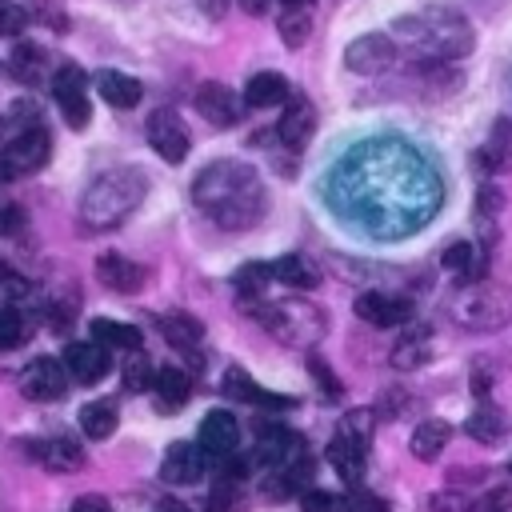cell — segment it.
I'll use <instances>...</instances> for the list:
<instances>
[{
	"mask_svg": "<svg viewBox=\"0 0 512 512\" xmlns=\"http://www.w3.org/2000/svg\"><path fill=\"white\" fill-rule=\"evenodd\" d=\"M192 200L220 228H252L264 216V184L256 168L240 160L208 164L192 184Z\"/></svg>",
	"mask_w": 512,
	"mask_h": 512,
	"instance_id": "6da1fadb",
	"label": "cell"
},
{
	"mask_svg": "<svg viewBox=\"0 0 512 512\" xmlns=\"http://www.w3.org/2000/svg\"><path fill=\"white\" fill-rule=\"evenodd\" d=\"M396 40L408 44L424 64H444V60H460L472 52L476 36H472V24L452 12V8H420V12H408L392 24Z\"/></svg>",
	"mask_w": 512,
	"mask_h": 512,
	"instance_id": "7a4b0ae2",
	"label": "cell"
},
{
	"mask_svg": "<svg viewBox=\"0 0 512 512\" xmlns=\"http://www.w3.org/2000/svg\"><path fill=\"white\" fill-rule=\"evenodd\" d=\"M144 172L140 168H112L104 176H96L80 200V224L88 232H108L116 228L140 200H144Z\"/></svg>",
	"mask_w": 512,
	"mask_h": 512,
	"instance_id": "3957f363",
	"label": "cell"
},
{
	"mask_svg": "<svg viewBox=\"0 0 512 512\" xmlns=\"http://www.w3.org/2000/svg\"><path fill=\"white\" fill-rule=\"evenodd\" d=\"M448 320L468 332H500L512 324V292L496 280H464L448 296Z\"/></svg>",
	"mask_w": 512,
	"mask_h": 512,
	"instance_id": "277c9868",
	"label": "cell"
},
{
	"mask_svg": "<svg viewBox=\"0 0 512 512\" xmlns=\"http://www.w3.org/2000/svg\"><path fill=\"white\" fill-rule=\"evenodd\" d=\"M256 320L288 348H312L324 336V312L308 300H276V304H260Z\"/></svg>",
	"mask_w": 512,
	"mask_h": 512,
	"instance_id": "5b68a950",
	"label": "cell"
},
{
	"mask_svg": "<svg viewBox=\"0 0 512 512\" xmlns=\"http://www.w3.org/2000/svg\"><path fill=\"white\" fill-rule=\"evenodd\" d=\"M48 152H52L48 128L44 124H28L16 140H8L0 148V180H16V176H28V172H40Z\"/></svg>",
	"mask_w": 512,
	"mask_h": 512,
	"instance_id": "8992f818",
	"label": "cell"
},
{
	"mask_svg": "<svg viewBox=\"0 0 512 512\" xmlns=\"http://www.w3.org/2000/svg\"><path fill=\"white\" fill-rule=\"evenodd\" d=\"M52 96H56V104H60V112H64V124L80 132V128L88 124L92 108H88V92H84V72H80L76 64H64V68L52 76Z\"/></svg>",
	"mask_w": 512,
	"mask_h": 512,
	"instance_id": "52a82bcc",
	"label": "cell"
},
{
	"mask_svg": "<svg viewBox=\"0 0 512 512\" xmlns=\"http://www.w3.org/2000/svg\"><path fill=\"white\" fill-rule=\"evenodd\" d=\"M344 64L360 76H376L384 72L388 64H396V40L384 36V32H368V36H356L348 48H344Z\"/></svg>",
	"mask_w": 512,
	"mask_h": 512,
	"instance_id": "ba28073f",
	"label": "cell"
},
{
	"mask_svg": "<svg viewBox=\"0 0 512 512\" xmlns=\"http://www.w3.org/2000/svg\"><path fill=\"white\" fill-rule=\"evenodd\" d=\"M148 144L152 152H160V160L180 164L188 156V128L172 108H160L148 116Z\"/></svg>",
	"mask_w": 512,
	"mask_h": 512,
	"instance_id": "9c48e42d",
	"label": "cell"
},
{
	"mask_svg": "<svg viewBox=\"0 0 512 512\" xmlns=\"http://www.w3.org/2000/svg\"><path fill=\"white\" fill-rule=\"evenodd\" d=\"M196 444H200L204 456L216 460V464H224L228 456H236V444H240V424H236V416L224 412V408L208 412L204 424H200V440H196Z\"/></svg>",
	"mask_w": 512,
	"mask_h": 512,
	"instance_id": "30bf717a",
	"label": "cell"
},
{
	"mask_svg": "<svg viewBox=\"0 0 512 512\" xmlns=\"http://www.w3.org/2000/svg\"><path fill=\"white\" fill-rule=\"evenodd\" d=\"M300 456H308V452H304V440L292 428H284V424L260 428V436H256V464L276 472V468H284V464H292Z\"/></svg>",
	"mask_w": 512,
	"mask_h": 512,
	"instance_id": "8fae6325",
	"label": "cell"
},
{
	"mask_svg": "<svg viewBox=\"0 0 512 512\" xmlns=\"http://www.w3.org/2000/svg\"><path fill=\"white\" fill-rule=\"evenodd\" d=\"M356 316L368 320L372 328H396L412 320V300L392 296V292H360L356 296Z\"/></svg>",
	"mask_w": 512,
	"mask_h": 512,
	"instance_id": "7c38bea8",
	"label": "cell"
},
{
	"mask_svg": "<svg viewBox=\"0 0 512 512\" xmlns=\"http://www.w3.org/2000/svg\"><path fill=\"white\" fill-rule=\"evenodd\" d=\"M68 388V368L56 364V360H32L24 372H20V392L36 404H48V400H60Z\"/></svg>",
	"mask_w": 512,
	"mask_h": 512,
	"instance_id": "4fadbf2b",
	"label": "cell"
},
{
	"mask_svg": "<svg viewBox=\"0 0 512 512\" xmlns=\"http://www.w3.org/2000/svg\"><path fill=\"white\" fill-rule=\"evenodd\" d=\"M328 464L336 468L340 480H348V484L356 488L360 476H364V464H368V440H360V436L336 428V436L328 440Z\"/></svg>",
	"mask_w": 512,
	"mask_h": 512,
	"instance_id": "5bb4252c",
	"label": "cell"
},
{
	"mask_svg": "<svg viewBox=\"0 0 512 512\" xmlns=\"http://www.w3.org/2000/svg\"><path fill=\"white\" fill-rule=\"evenodd\" d=\"M204 468H208L204 448H200V444H188V440L168 444V452H164V460H160V476H164L168 484H196V480L204 476Z\"/></svg>",
	"mask_w": 512,
	"mask_h": 512,
	"instance_id": "9a60e30c",
	"label": "cell"
},
{
	"mask_svg": "<svg viewBox=\"0 0 512 512\" xmlns=\"http://www.w3.org/2000/svg\"><path fill=\"white\" fill-rule=\"evenodd\" d=\"M196 108H200V116L212 120V124H236L240 112H244V96H236V92H232L228 84H220V80H204V84L196 88Z\"/></svg>",
	"mask_w": 512,
	"mask_h": 512,
	"instance_id": "2e32d148",
	"label": "cell"
},
{
	"mask_svg": "<svg viewBox=\"0 0 512 512\" xmlns=\"http://www.w3.org/2000/svg\"><path fill=\"white\" fill-rule=\"evenodd\" d=\"M312 132H316V108H312V100H308V96H288L284 116H280V124H276V136H280L292 152H300V148L312 140Z\"/></svg>",
	"mask_w": 512,
	"mask_h": 512,
	"instance_id": "e0dca14e",
	"label": "cell"
},
{
	"mask_svg": "<svg viewBox=\"0 0 512 512\" xmlns=\"http://www.w3.org/2000/svg\"><path fill=\"white\" fill-rule=\"evenodd\" d=\"M96 280L104 288H112V292H140L144 280H148V272L136 260H128V256L104 252V256H96Z\"/></svg>",
	"mask_w": 512,
	"mask_h": 512,
	"instance_id": "ac0fdd59",
	"label": "cell"
},
{
	"mask_svg": "<svg viewBox=\"0 0 512 512\" xmlns=\"http://www.w3.org/2000/svg\"><path fill=\"white\" fill-rule=\"evenodd\" d=\"M428 360H432V328H424V324H408V332L392 344L388 364H392L396 372H416V368H424Z\"/></svg>",
	"mask_w": 512,
	"mask_h": 512,
	"instance_id": "d6986e66",
	"label": "cell"
},
{
	"mask_svg": "<svg viewBox=\"0 0 512 512\" xmlns=\"http://www.w3.org/2000/svg\"><path fill=\"white\" fill-rule=\"evenodd\" d=\"M64 368H68L72 380L92 384V380H100V376L108 372V348H100L96 340H88V344H68V348H64Z\"/></svg>",
	"mask_w": 512,
	"mask_h": 512,
	"instance_id": "ffe728a7",
	"label": "cell"
},
{
	"mask_svg": "<svg viewBox=\"0 0 512 512\" xmlns=\"http://www.w3.org/2000/svg\"><path fill=\"white\" fill-rule=\"evenodd\" d=\"M32 456H36L48 472H76V468L84 464L80 444H76V440H68V436H52V440L32 444Z\"/></svg>",
	"mask_w": 512,
	"mask_h": 512,
	"instance_id": "44dd1931",
	"label": "cell"
},
{
	"mask_svg": "<svg viewBox=\"0 0 512 512\" xmlns=\"http://www.w3.org/2000/svg\"><path fill=\"white\" fill-rule=\"evenodd\" d=\"M96 92H100L112 108H136L140 96H144V88H140L136 76H128V72H112V68L96 72Z\"/></svg>",
	"mask_w": 512,
	"mask_h": 512,
	"instance_id": "7402d4cb",
	"label": "cell"
},
{
	"mask_svg": "<svg viewBox=\"0 0 512 512\" xmlns=\"http://www.w3.org/2000/svg\"><path fill=\"white\" fill-rule=\"evenodd\" d=\"M288 80L280 76V72H256V76H248V84H244V104H252V108H272V104H288Z\"/></svg>",
	"mask_w": 512,
	"mask_h": 512,
	"instance_id": "603a6c76",
	"label": "cell"
},
{
	"mask_svg": "<svg viewBox=\"0 0 512 512\" xmlns=\"http://www.w3.org/2000/svg\"><path fill=\"white\" fill-rule=\"evenodd\" d=\"M92 340L100 344V348H124V352H140V328L136 324H128V320H108V316H96L92 320Z\"/></svg>",
	"mask_w": 512,
	"mask_h": 512,
	"instance_id": "cb8c5ba5",
	"label": "cell"
},
{
	"mask_svg": "<svg viewBox=\"0 0 512 512\" xmlns=\"http://www.w3.org/2000/svg\"><path fill=\"white\" fill-rule=\"evenodd\" d=\"M444 268L456 276V284L464 280H480L484 276V248L468 244V240H456L444 248Z\"/></svg>",
	"mask_w": 512,
	"mask_h": 512,
	"instance_id": "d4e9b609",
	"label": "cell"
},
{
	"mask_svg": "<svg viewBox=\"0 0 512 512\" xmlns=\"http://www.w3.org/2000/svg\"><path fill=\"white\" fill-rule=\"evenodd\" d=\"M448 436H452V428H448L444 420H424V424H416V432H412L408 448H412V456H416V460L432 464V460H440V452L448 448Z\"/></svg>",
	"mask_w": 512,
	"mask_h": 512,
	"instance_id": "484cf974",
	"label": "cell"
},
{
	"mask_svg": "<svg viewBox=\"0 0 512 512\" xmlns=\"http://www.w3.org/2000/svg\"><path fill=\"white\" fill-rule=\"evenodd\" d=\"M508 160H512V124H508V120H496L492 132H488V140H484L480 152H476V164H480L484 172H496V168H504Z\"/></svg>",
	"mask_w": 512,
	"mask_h": 512,
	"instance_id": "4316f807",
	"label": "cell"
},
{
	"mask_svg": "<svg viewBox=\"0 0 512 512\" xmlns=\"http://www.w3.org/2000/svg\"><path fill=\"white\" fill-rule=\"evenodd\" d=\"M272 276H276L280 284H288V288H316V280H320V268H316L308 256H296V252H288V256H280V260L272 264Z\"/></svg>",
	"mask_w": 512,
	"mask_h": 512,
	"instance_id": "83f0119b",
	"label": "cell"
},
{
	"mask_svg": "<svg viewBox=\"0 0 512 512\" xmlns=\"http://www.w3.org/2000/svg\"><path fill=\"white\" fill-rule=\"evenodd\" d=\"M160 332H164V340H168L172 348L192 352V344H200V336H204V324H200L196 316L172 312V316H164V320H160Z\"/></svg>",
	"mask_w": 512,
	"mask_h": 512,
	"instance_id": "f1b7e54d",
	"label": "cell"
},
{
	"mask_svg": "<svg viewBox=\"0 0 512 512\" xmlns=\"http://www.w3.org/2000/svg\"><path fill=\"white\" fill-rule=\"evenodd\" d=\"M152 388H156V404L160 408H180L188 400V392H192V384H188V376L180 368H160L152 376Z\"/></svg>",
	"mask_w": 512,
	"mask_h": 512,
	"instance_id": "f546056e",
	"label": "cell"
},
{
	"mask_svg": "<svg viewBox=\"0 0 512 512\" xmlns=\"http://www.w3.org/2000/svg\"><path fill=\"white\" fill-rule=\"evenodd\" d=\"M80 428H84V436H92V440H108V436L116 432V404H112V400L84 404V408H80Z\"/></svg>",
	"mask_w": 512,
	"mask_h": 512,
	"instance_id": "4dcf8cb0",
	"label": "cell"
},
{
	"mask_svg": "<svg viewBox=\"0 0 512 512\" xmlns=\"http://www.w3.org/2000/svg\"><path fill=\"white\" fill-rule=\"evenodd\" d=\"M464 432L472 436V440H480V444H492L500 432H504V420H500V408L492 404V400H480L476 404V412L468 416V424H464Z\"/></svg>",
	"mask_w": 512,
	"mask_h": 512,
	"instance_id": "1f68e13d",
	"label": "cell"
},
{
	"mask_svg": "<svg viewBox=\"0 0 512 512\" xmlns=\"http://www.w3.org/2000/svg\"><path fill=\"white\" fill-rule=\"evenodd\" d=\"M276 28H280V40L288 48H300L308 40V32H312V16H308V8H284Z\"/></svg>",
	"mask_w": 512,
	"mask_h": 512,
	"instance_id": "d6a6232c",
	"label": "cell"
},
{
	"mask_svg": "<svg viewBox=\"0 0 512 512\" xmlns=\"http://www.w3.org/2000/svg\"><path fill=\"white\" fill-rule=\"evenodd\" d=\"M44 72V48L40 44H20L12 52V76L24 80V84H36Z\"/></svg>",
	"mask_w": 512,
	"mask_h": 512,
	"instance_id": "836d02e7",
	"label": "cell"
},
{
	"mask_svg": "<svg viewBox=\"0 0 512 512\" xmlns=\"http://www.w3.org/2000/svg\"><path fill=\"white\" fill-rule=\"evenodd\" d=\"M268 280H276L272 276V264H244L240 272H236V288H240V296L244 300H260L264 296V288H268Z\"/></svg>",
	"mask_w": 512,
	"mask_h": 512,
	"instance_id": "e575fe53",
	"label": "cell"
},
{
	"mask_svg": "<svg viewBox=\"0 0 512 512\" xmlns=\"http://www.w3.org/2000/svg\"><path fill=\"white\" fill-rule=\"evenodd\" d=\"M300 512H352L348 496H336V492H324V488H308L300 496Z\"/></svg>",
	"mask_w": 512,
	"mask_h": 512,
	"instance_id": "d590c367",
	"label": "cell"
},
{
	"mask_svg": "<svg viewBox=\"0 0 512 512\" xmlns=\"http://www.w3.org/2000/svg\"><path fill=\"white\" fill-rule=\"evenodd\" d=\"M28 336V320L16 308H0V348H16Z\"/></svg>",
	"mask_w": 512,
	"mask_h": 512,
	"instance_id": "8d00e7d4",
	"label": "cell"
},
{
	"mask_svg": "<svg viewBox=\"0 0 512 512\" xmlns=\"http://www.w3.org/2000/svg\"><path fill=\"white\" fill-rule=\"evenodd\" d=\"M152 376H156V372L148 368V356H144V352H132L128 364H124V388H128V392H144V388L152 384Z\"/></svg>",
	"mask_w": 512,
	"mask_h": 512,
	"instance_id": "74e56055",
	"label": "cell"
},
{
	"mask_svg": "<svg viewBox=\"0 0 512 512\" xmlns=\"http://www.w3.org/2000/svg\"><path fill=\"white\" fill-rule=\"evenodd\" d=\"M224 392H228L232 400H244V404H256V396H260V388L252 384V376H248L244 368H228V372H224Z\"/></svg>",
	"mask_w": 512,
	"mask_h": 512,
	"instance_id": "f35d334b",
	"label": "cell"
},
{
	"mask_svg": "<svg viewBox=\"0 0 512 512\" xmlns=\"http://www.w3.org/2000/svg\"><path fill=\"white\" fill-rule=\"evenodd\" d=\"M428 508H432V512H472L476 504H472L460 488H448V492H436V496L428 500Z\"/></svg>",
	"mask_w": 512,
	"mask_h": 512,
	"instance_id": "ab89813d",
	"label": "cell"
},
{
	"mask_svg": "<svg viewBox=\"0 0 512 512\" xmlns=\"http://www.w3.org/2000/svg\"><path fill=\"white\" fill-rule=\"evenodd\" d=\"M28 28V12L12 0H0V36H16Z\"/></svg>",
	"mask_w": 512,
	"mask_h": 512,
	"instance_id": "60d3db41",
	"label": "cell"
},
{
	"mask_svg": "<svg viewBox=\"0 0 512 512\" xmlns=\"http://www.w3.org/2000/svg\"><path fill=\"white\" fill-rule=\"evenodd\" d=\"M476 208H480V220H488V216H496V212L504 208V196H500V188H492V184H484V188H480V196H476Z\"/></svg>",
	"mask_w": 512,
	"mask_h": 512,
	"instance_id": "b9f144b4",
	"label": "cell"
},
{
	"mask_svg": "<svg viewBox=\"0 0 512 512\" xmlns=\"http://www.w3.org/2000/svg\"><path fill=\"white\" fill-rule=\"evenodd\" d=\"M308 368H312V376L324 384V392H328V396H340V380L328 372V364H324L320 356H308Z\"/></svg>",
	"mask_w": 512,
	"mask_h": 512,
	"instance_id": "7bdbcfd3",
	"label": "cell"
},
{
	"mask_svg": "<svg viewBox=\"0 0 512 512\" xmlns=\"http://www.w3.org/2000/svg\"><path fill=\"white\" fill-rule=\"evenodd\" d=\"M348 504H352V512H388V504L380 496H372V492H352Z\"/></svg>",
	"mask_w": 512,
	"mask_h": 512,
	"instance_id": "ee69618b",
	"label": "cell"
},
{
	"mask_svg": "<svg viewBox=\"0 0 512 512\" xmlns=\"http://www.w3.org/2000/svg\"><path fill=\"white\" fill-rule=\"evenodd\" d=\"M24 288H28V280L16 276L8 264H0V292H8V296H24Z\"/></svg>",
	"mask_w": 512,
	"mask_h": 512,
	"instance_id": "f6af8a7d",
	"label": "cell"
},
{
	"mask_svg": "<svg viewBox=\"0 0 512 512\" xmlns=\"http://www.w3.org/2000/svg\"><path fill=\"white\" fill-rule=\"evenodd\" d=\"M72 512H112V504H108L104 496H96V492H88V496H80V500L72 504Z\"/></svg>",
	"mask_w": 512,
	"mask_h": 512,
	"instance_id": "bcb514c9",
	"label": "cell"
},
{
	"mask_svg": "<svg viewBox=\"0 0 512 512\" xmlns=\"http://www.w3.org/2000/svg\"><path fill=\"white\" fill-rule=\"evenodd\" d=\"M20 224H24V216H20V208H0V232H4V236H12V232H20Z\"/></svg>",
	"mask_w": 512,
	"mask_h": 512,
	"instance_id": "7dc6e473",
	"label": "cell"
},
{
	"mask_svg": "<svg viewBox=\"0 0 512 512\" xmlns=\"http://www.w3.org/2000/svg\"><path fill=\"white\" fill-rule=\"evenodd\" d=\"M472 512H512V508H508V504H500L496 496H484V500H480Z\"/></svg>",
	"mask_w": 512,
	"mask_h": 512,
	"instance_id": "c3c4849f",
	"label": "cell"
},
{
	"mask_svg": "<svg viewBox=\"0 0 512 512\" xmlns=\"http://www.w3.org/2000/svg\"><path fill=\"white\" fill-rule=\"evenodd\" d=\"M268 4H272V0H240V8H244L248 16H264V12H268Z\"/></svg>",
	"mask_w": 512,
	"mask_h": 512,
	"instance_id": "681fc988",
	"label": "cell"
},
{
	"mask_svg": "<svg viewBox=\"0 0 512 512\" xmlns=\"http://www.w3.org/2000/svg\"><path fill=\"white\" fill-rule=\"evenodd\" d=\"M160 512H188V508H184V504H176V500H164V504H160Z\"/></svg>",
	"mask_w": 512,
	"mask_h": 512,
	"instance_id": "f907efd6",
	"label": "cell"
},
{
	"mask_svg": "<svg viewBox=\"0 0 512 512\" xmlns=\"http://www.w3.org/2000/svg\"><path fill=\"white\" fill-rule=\"evenodd\" d=\"M284 8H308V0H284Z\"/></svg>",
	"mask_w": 512,
	"mask_h": 512,
	"instance_id": "816d5d0a",
	"label": "cell"
},
{
	"mask_svg": "<svg viewBox=\"0 0 512 512\" xmlns=\"http://www.w3.org/2000/svg\"><path fill=\"white\" fill-rule=\"evenodd\" d=\"M4 128H8V120H4V116H0V136H4Z\"/></svg>",
	"mask_w": 512,
	"mask_h": 512,
	"instance_id": "f5cc1de1",
	"label": "cell"
},
{
	"mask_svg": "<svg viewBox=\"0 0 512 512\" xmlns=\"http://www.w3.org/2000/svg\"><path fill=\"white\" fill-rule=\"evenodd\" d=\"M508 472H512V464H508Z\"/></svg>",
	"mask_w": 512,
	"mask_h": 512,
	"instance_id": "db71d44e",
	"label": "cell"
}]
</instances>
